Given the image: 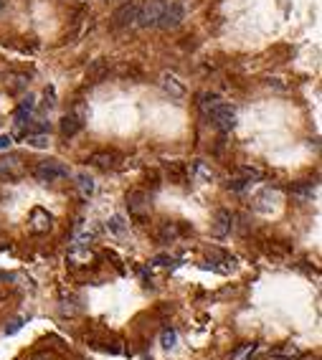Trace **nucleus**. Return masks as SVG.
<instances>
[{"label": "nucleus", "instance_id": "1", "mask_svg": "<svg viewBox=\"0 0 322 360\" xmlns=\"http://www.w3.org/2000/svg\"><path fill=\"white\" fill-rule=\"evenodd\" d=\"M142 8H145V0H127V3L114 13V28H132V26H137Z\"/></svg>", "mask_w": 322, "mask_h": 360}, {"label": "nucleus", "instance_id": "2", "mask_svg": "<svg viewBox=\"0 0 322 360\" xmlns=\"http://www.w3.org/2000/svg\"><path fill=\"white\" fill-rule=\"evenodd\" d=\"M69 175V167L61 165L59 160H43L33 167V178L41 180V183H53V180H64Z\"/></svg>", "mask_w": 322, "mask_h": 360}, {"label": "nucleus", "instance_id": "3", "mask_svg": "<svg viewBox=\"0 0 322 360\" xmlns=\"http://www.w3.org/2000/svg\"><path fill=\"white\" fill-rule=\"evenodd\" d=\"M210 115V122H213V125L221 130V132H231L236 127V109L231 107V104H224L221 102L218 107H213L208 112Z\"/></svg>", "mask_w": 322, "mask_h": 360}, {"label": "nucleus", "instance_id": "4", "mask_svg": "<svg viewBox=\"0 0 322 360\" xmlns=\"http://www.w3.org/2000/svg\"><path fill=\"white\" fill-rule=\"evenodd\" d=\"M127 208H129V216H135V218H145L152 203H150V196L145 193V190H129L127 193Z\"/></svg>", "mask_w": 322, "mask_h": 360}, {"label": "nucleus", "instance_id": "5", "mask_svg": "<svg viewBox=\"0 0 322 360\" xmlns=\"http://www.w3.org/2000/svg\"><path fill=\"white\" fill-rule=\"evenodd\" d=\"M162 10H165L162 0H145V8H142V13H140L137 26L140 28H155L162 18Z\"/></svg>", "mask_w": 322, "mask_h": 360}, {"label": "nucleus", "instance_id": "6", "mask_svg": "<svg viewBox=\"0 0 322 360\" xmlns=\"http://www.w3.org/2000/svg\"><path fill=\"white\" fill-rule=\"evenodd\" d=\"M185 18V8L180 3H165V10H162V18H160V28H177L183 23Z\"/></svg>", "mask_w": 322, "mask_h": 360}, {"label": "nucleus", "instance_id": "7", "mask_svg": "<svg viewBox=\"0 0 322 360\" xmlns=\"http://www.w3.org/2000/svg\"><path fill=\"white\" fill-rule=\"evenodd\" d=\"M276 203H279V193H276V190L266 188V190H261V193L254 196V208L261 211V213H272L276 208Z\"/></svg>", "mask_w": 322, "mask_h": 360}, {"label": "nucleus", "instance_id": "8", "mask_svg": "<svg viewBox=\"0 0 322 360\" xmlns=\"http://www.w3.org/2000/svg\"><path fill=\"white\" fill-rule=\"evenodd\" d=\"M160 86H162L173 99H183V97H185V86L180 84V79H177L175 74H170V71H162V74H160Z\"/></svg>", "mask_w": 322, "mask_h": 360}, {"label": "nucleus", "instance_id": "9", "mask_svg": "<svg viewBox=\"0 0 322 360\" xmlns=\"http://www.w3.org/2000/svg\"><path fill=\"white\" fill-rule=\"evenodd\" d=\"M23 173V163H20V157L10 155V157H0V178H8L13 180Z\"/></svg>", "mask_w": 322, "mask_h": 360}, {"label": "nucleus", "instance_id": "10", "mask_svg": "<svg viewBox=\"0 0 322 360\" xmlns=\"http://www.w3.org/2000/svg\"><path fill=\"white\" fill-rule=\"evenodd\" d=\"M51 226H53V218H51L48 211H43V208H33L31 211V231L43 233V231H48Z\"/></svg>", "mask_w": 322, "mask_h": 360}, {"label": "nucleus", "instance_id": "11", "mask_svg": "<svg viewBox=\"0 0 322 360\" xmlns=\"http://www.w3.org/2000/svg\"><path fill=\"white\" fill-rule=\"evenodd\" d=\"M107 74H109V61L107 59H94L86 66V82H92V84L102 82Z\"/></svg>", "mask_w": 322, "mask_h": 360}, {"label": "nucleus", "instance_id": "12", "mask_svg": "<svg viewBox=\"0 0 322 360\" xmlns=\"http://www.w3.org/2000/svg\"><path fill=\"white\" fill-rule=\"evenodd\" d=\"M231 226H234V216H231V211H226V208L216 211L213 233H216V236H226V233H231Z\"/></svg>", "mask_w": 322, "mask_h": 360}, {"label": "nucleus", "instance_id": "13", "mask_svg": "<svg viewBox=\"0 0 322 360\" xmlns=\"http://www.w3.org/2000/svg\"><path fill=\"white\" fill-rule=\"evenodd\" d=\"M66 262L71 266H84L92 262V251H89V246H71L69 254H66Z\"/></svg>", "mask_w": 322, "mask_h": 360}, {"label": "nucleus", "instance_id": "14", "mask_svg": "<svg viewBox=\"0 0 322 360\" xmlns=\"http://www.w3.org/2000/svg\"><path fill=\"white\" fill-rule=\"evenodd\" d=\"M81 127H84V119L79 115H66L61 119V134L64 137H74L76 132H81Z\"/></svg>", "mask_w": 322, "mask_h": 360}, {"label": "nucleus", "instance_id": "15", "mask_svg": "<svg viewBox=\"0 0 322 360\" xmlns=\"http://www.w3.org/2000/svg\"><path fill=\"white\" fill-rule=\"evenodd\" d=\"M117 152H109V150H102V152H94L92 157H89V163L97 165V167H102V170H109V167H114L117 165Z\"/></svg>", "mask_w": 322, "mask_h": 360}, {"label": "nucleus", "instance_id": "16", "mask_svg": "<svg viewBox=\"0 0 322 360\" xmlns=\"http://www.w3.org/2000/svg\"><path fill=\"white\" fill-rule=\"evenodd\" d=\"M74 183H76V190H79L81 198H92V196H94V178H92V175L79 173Z\"/></svg>", "mask_w": 322, "mask_h": 360}, {"label": "nucleus", "instance_id": "17", "mask_svg": "<svg viewBox=\"0 0 322 360\" xmlns=\"http://www.w3.org/2000/svg\"><path fill=\"white\" fill-rule=\"evenodd\" d=\"M193 175H195L198 180H203V183H210V180L216 178V173H213V167H210V165H206L203 160H198V163H193Z\"/></svg>", "mask_w": 322, "mask_h": 360}, {"label": "nucleus", "instance_id": "18", "mask_svg": "<svg viewBox=\"0 0 322 360\" xmlns=\"http://www.w3.org/2000/svg\"><path fill=\"white\" fill-rule=\"evenodd\" d=\"M239 175L246 180V183H254V180H261L264 173L259 170V167H254V165H241L239 167Z\"/></svg>", "mask_w": 322, "mask_h": 360}, {"label": "nucleus", "instance_id": "19", "mask_svg": "<svg viewBox=\"0 0 322 360\" xmlns=\"http://www.w3.org/2000/svg\"><path fill=\"white\" fill-rule=\"evenodd\" d=\"M257 343H246V345H241V347H236L234 350V355H231V360H246V358H251L254 353H257Z\"/></svg>", "mask_w": 322, "mask_h": 360}, {"label": "nucleus", "instance_id": "20", "mask_svg": "<svg viewBox=\"0 0 322 360\" xmlns=\"http://www.w3.org/2000/svg\"><path fill=\"white\" fill-rule=\"evenodd\" d=\"M107 229H109V231H112V233H117V236H122V233H125V231H127V221H125V218H122V216H119V213H114V216H112V218H109V223H107Z\"/></svg>", "mask_w": 322, "mask_h": 360}, {"label": "nucleus", "instance_id": "21", "mask_svg": "<svg viewBox=\"0 0 322 360\" xmlns=\"http://www.w3.org/2000/svg\"><path fill=\"white\" fill-rule=\"evenodd\" d=\"M97 239V229H84V231H79L76 233V241H74V246H89Z\"/></svg>", "mask_w": 322, "mask_h": 360}, {"label": "nucleus", "instance_id": "22", "mask_svg": "<svg viewBox=\"0 0 322 360\" xmlns=\"http://www.w3.org/2000/svg\"><path fill=\"white\" fill-rule=\"evenodd\" d=\"M160 345L165 347V350H173V347L177 345V332L175 330H162V335H160Z\"/></svg>", "mask_w": 322, "mask_h": 360}, {"label": "nucleus", "instance_id": "23", "mask_svg": "<svg viewBox=\"0 0 322 360\" xmlns=\"http://www.w3.org/2000/svg\"><path fill=\"white\" fill-rule=\"evenodd\" d=\"M198 104H201V109L208 115V112L213 109V107L221 104V97H218V94H201V102H198Z\"/></svg>", "mask_w": 322, "mask_h": 360}, {"label": "nucleus", "instance_id": "24", "mask_svg": "<svg viewBox=\"0 0 322 360\" xmlns=\"http://www.w3.org/2000/svg\"><path fill=\"white\" fill-rule=\"evenodd\" d=\"M302 353H299V347L297 345H284L282 350H276L274 358H279V360H292V358H299Z\"/></svg>", "mask_w": 322, "mask_h": 360}, {"label": "nucleus", "instance_id": "25", "mask_svg": "<svg viewBox=\"0 0 322 360\" xmlns=\"http://www.w3.org/2000/svg\"><path fill=\"white\" fill-rule=\"evenodd\" d=\"M28 145H31V147H38V150L48 147V134H43V132H38V134H28Z\"/></svg>", "mask_w": 322, "mask_h": 360}, {"label": "nucleus", "instance_id": "26", "mask_svg": "<svg viewBox=\"0 0 322 360\" xmlns=\"http://www.w3.org/2000/svg\"><path fill=\"white\" fill-rule=\"evenodd\" d=\"M173 239H177V226L175 223H165V226L160 229V241H173Z\"/></svg>", "mask_w": 322, "mask_h": 360}, {"label": "nucleus", "instance_id": "27", "mask_svg": "<svg viewBox=\"0 0 322 360\" xmlns=\"http://www.w3.org/2000/svg\"><path fill=\"white\" fill-rule=\"evenodd\" d=\"M292 193H294L297 198H302V200H312L315 188H312V185H294V188H292Z\"/></svg>", "mask_w": 322, "mask_h": 360}, {"label": "nucleus", "instance_id": "28", "mask_svg": "<svg viewBox=\"0 0 322 360\" xmlns=\"http://www.w3.org/2000/svg\"><path fill=\"white\" fill-rule=\"evenodd\" d=\"M246 185H249V183H246V180H243L241 175H234V178L228 180V188H231V190H236V193H241V190L246 188Z\"/></svg>", "mask_w": 322, "mask_h": 360}, {"label": "nucleus", "instance_id": "29", "mask_svg": "<svg viewBox=\"0 0 322 360\" xmlns=\"http://www.w3.org/2000/svg\"><path fill=\"white\" fill-rule=\"evenodd\" d=\"M20 327H23V317H16V320H10V325H5V335H16Z\"/></svg>", "mask_w": 322, "mask_h": 360}, {"label": "nucleus", "instance_id": "30", "mask_svg": "<svg viewBox=\"0 0 322 360\" xmlns=\"http://www.w3.org/2000/svg\"><path fill=\"white\" fill-rule=\"evenodd\" d=\"M33 107H36V97H31V94H28V97L23 99V102H20V112H26V115H28V112H31Z\"/></svg>", "mask_w": 322, "mask_h": 360}, {"label": "nucleus", "instance_id": "31", "mask_svg": "<svg viewBox=\"0 0 322 360\" xmlns=\"http://www.w3.org/2000/svg\"><path fill=\"white\" fill-rule=\"evenodd\" d=\"M10 142H13V140H10L8 134H0V150H5V147H10Z\"/></svg>", "mask_w": 322, "mask_h": 360}, {"label": "nucleus", "instance_id": "32", "mask_svg": "<svg viewBox=\"0 0 322 360\" xmlns=\"http://www.w3.org/2000/svg\"><path fill=\"white\" fill-rule=\"evenodd\" d=\"M5 8V0H0V10H3Z\"/></svg>", "mask_w": 322, "mask_h": 360}]
</instances>
